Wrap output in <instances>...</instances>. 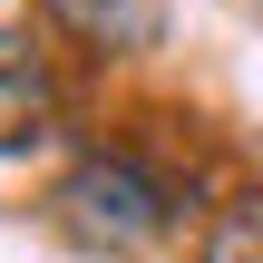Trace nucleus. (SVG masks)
<instances>
[{
    "label": "nucleus",
    "instance_id": "f257e3e1",
    "mask_svg": "<svg viewBox=\"0 0 263 263\" xmlns=\"http://www.w3.org/2000/svg\"><path fill=\"white\" fill-rule=\"evenodd\" d=\"M59 205H68V224H78L88 244H107V254L156 244V234H166V215H176V195H166L137 156H88V166L59 185Z\"/></svg>",
    "mask_w": 263,
    "mask_h": 263
},
{
    "label": "nucleus",
    "instance_id": "20e7f679",
    "mask_svg": "<svg viewBox=\"0 0 263 263\" xmlns=\"http://www.w3.org/2000/svg\"><path fill=\"white\" fill-rule=\"evenodd\" d=\"M205 263H263V185L234 195V205L205 224Z\"/></svg>",
    "mask_w": 263,
    "mask_h": 263
},
{
    "label": "nucleus",
    "instance_id": "7ed1b4c3",
    "mask_svg": "<svg viewBox=\"0 0 263 263\" xmlns=\"http://www.w3.org/2000/svg\"><path fill=\"white\" fill-rule=\"evenodd\" d=\"M78 39H98V49H137L146 29H156V0H49Z\"/></svg>",
    "mask_w": 263,
    "mask_h": 263
},
{
    "label": "nucleus",
    "instance_id": "f03ea898",
    "mask_svg": "<svg viewBox=\"0 0 263 263\" xmlns=\"http://www.w3.org/2000/svg\"><path fill=\"white\" fill-rule=\"evenodd\" d=\"M49 68H39V49L20 39V29H0V156H29L39 137H49Z\"/></svg>",
    "mask_w": 263,
    "mask_h": 263
}]
</instances>
